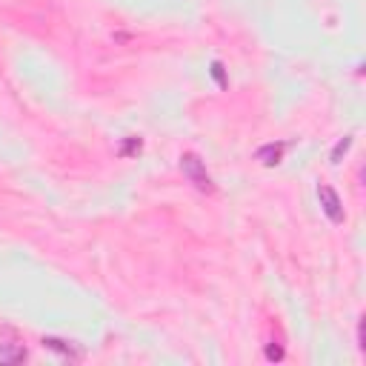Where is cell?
Masks as SVG:
<instances>
[{
	"instance_id": "52a82bcc",
	"label": "cell",
	"mask_w": 366,
	"mask_h": 366,
	"mask_svg": "<svg viewBox=\"0 0 366 366\" xmlns=\"http://www.w3.org/2000/svg\"><path fill=\"white\" fill-rule=\"evenodd\" d=\"M212 75H215V81H218L220 86H226V77H224V66H220V63H212Z\"/></svg>"
},
{
	"instance_id": "277c9868",
	"label": "cell",
	"mask_w": 366,
	"mask_h": 366,
	"mask_svg": "<svg viewBox=\"0 0 366 366\" xmlns=\"http://www.w3.org/2000/svg\"><path fill=\"white\" fill-rule=\"evenodd\" d=\"M283 155V143H269V146H261L258 149V161L266 164V166H275Z\"/></svg>"
},
{
	"instance_id": "3957f363",
	"label": "cell",
	"mask_w": 366,
	"mask_h": 366,
	"mask_svg": "<svg viewBox=\"0 0 366 366\" xmlns=\"http://www.w3.org/2000/svg\"><path fill=\"white\" fill-rule=\"evenodd\" d=\"M26 361V349L14 343H0V366H14Z\"/></svg>"
},
{
	"instance_id": "6da1fadb",
	"label": "cell",
	"mask_w": 366,
	"mask_h": 366,
	"mask_svg": "<svg viewBox=\"0 0 366 366\" xmlns=\"http://www.w3.org/2000/svg\"><path fill=\"white\" fill-rule=\"evenodd\" d=\"M181 169H183L186 178L200 189V192H215V183H212L209 174H206V166H203V161H200L198 155L186 152V155L181 157Z\"/></svg>"
},
{
	"instance_id": "8992f818",
	"label": "cell",
	"mask_w": 366,
	"mask_h": 366,
	"mask_svg": "<svg viewBox=\"0 0 366 366\" xmlns=\"http://www.w3.org/2000/svg\"><path fill=\"white\" fill-rule=\"evenodd\" d=\"M266 358H269V361H280V358H283V349L275 346V343H269V346H266Z\"/></svg>"
},
{
	"instance_id": "7a4b0ae2",
	"label": "cell",
	"mask_w": 366,
	"mask_h": 366,
	"mask_svg": "<svg viewBox=\"0 0 366 366\" xmlns=\"http://www.w3.org/2000/svg\"><path fill=\"white\" fill-rule=\"evenodd\" d=\"M317 198H321V209L326 212V218L332 224H343V206H341V198L335 195V189L321 186L317 189Z\"/></svg>"
},
{
	"instance_id": "5b68a950",
	"label": "cell",
	"mask_w": 366,
	"mask_h": 366,
	"mask_svg": "<svg viewBox=\"0 0 366 366\" xmlns=\"http://www.w3.org/2000/svg\"><path fill=\"white\" fill-rule=\"evenodd\" d=\"M349 146H352V138H343L335 146V152H332V164H341V157L349 152Z\"/></svg>"
}]
</instances>
